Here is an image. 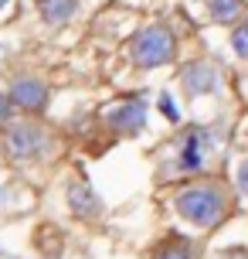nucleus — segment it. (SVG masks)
<instances>
[{
    "mask_svg": "<svg viewBox=\"0 0 248 259\" xmlns=\"http://www.w3.org/2000/svg\"><path fill=\"white\" fill-rule=\"evenodd\" d=\"M11 99L17 106H24V109H41L44 99H48V89L41 85L38 78H17L11 85Z\"/></svg>",
    "mask_w": 248,
    "mask_h": 259,
    "instance_id": "nucleus-6",
    "label": "nucleus"
},
{
    "mask_svg": "<svg viewBox=\"0 0 248 259\" xmlns=\"http://www.w3.org/2000/svg\"><path fill=\"white\" fill-rule=\"evenodd\" d=\"M4 119H7V99L0 96V123H4Z\"/></svg>",
    "mask_w": 248,
    "mask_h": 259,
    "instance_id": "nucleus-15",
    "label": "nucleus"
},
{
    "mask_svg": "<svg viewBox=\"0 0 248 259\" xmlns=\"http://www.w3.org/2000/svg\"><path fill=\"white\" fill-rule=\"evenodd\" d=\"M133 62L136 65H167L173 58V38H170L167 27H143L136 38H133Z\"/></svg>",
    "mask_w": 248,
    "mask_h": 259,
    "instance_id": "nucleus-2",
    "label": "nucleus"
},
{
    "mask_svg": "<svg viewBox=\"0 0 248 259\" xmlns=\"http://www.w3.org/2000/svg\"><path fill=\"white\" fill-rule=\"evenodd\" d=\"M204 143H208V133H201V130H191V133H187L183 150H180V167L183 170L201 167V160H204Z\"/></svg>",
    "mask_w": 248,
    "mask_h": 259,
    "instance_id": "nucleus-8",
    "label": "nucleus"
},
{
    "mask_svg": "<svg viewBox=\"0 0 248 259\" xmlns=\"http://www.w3.org/2000/svg\"><path fill=\"white\" fill-rule=\"evenodd\" d=\"M224 208H228V201H224L221 188H214V184H194V188L177 194V211L187 222L204 225V229L224 219Z\"/></svg>",
    "mask_w": 248,
    "mask_h": 259,
    "instance_id": "nucleus-1",
    "label": "nucleus"
},
{
    "mask_svg": "<svg viewBox=\"0 0 248 259\" xmlns=\"http://www.w3.org/2000/svg\"><path fill=\"white\" fill-rule=\"evenodd\" d=\"M157 259H191V246L180 242V239H173V242H163L157 249Z\"/></svg>",
    "mask_w": 248,
    "mask_h": 259,
    "instance_id": "nucleus-11",
    "label": "nucleus"
},
{
    "mask_svg": "<svg viewBox=\"0 0 248 259\" xmlns=\"http://www.w3.org/2000/svg\"><path fill=\"white\" fill-rule=\"evenodd\" d=\"M4 4H7V0H0V7H4Z\"/></svg>",
    "mask_w": 248,
    "mask_h": 259,
    "instance_id": "nucleus-16",
    "label": "nucleus"
},
{
    "mask_svg": "<svg viewBox=\"0 0 248 259\" xmlns=\"http://www.w3.org/2000/svg\"><path fill=\"white\" fill-rule=\"evenodd\" d=\"M68 205H72V211L82 215V219H95V215H99V198L92 194V188L85 181L68 188Z\"/></svg>",
    "mask_w": 248,
    "mask_h": 259,
    "instance_id": "nucleus-7",
    "label": "nucleus"
},
{
    "mask_svg": "<svg viewBox=\"0 0 248 259\" xmlns=\"http://www.w3.org/2000/svg\"><path fill=\"white\" fill-rule=\"evenodd\" d=\"M105 123L116 130V133H140L146 123V106L140 99H133V103H122L119 109L112 113H105Z\"/></svg>",
    "mask_w": 248,
    "mask_h": 259,
    "instance_id": "nucleus-4",
    "label": "nucleus"
},
{
    "mask_svg": "<svg viewBox=\"0 0 248 259\" xmlns=\"http://www.w3.org/2000/svg\"><path fill=\"white\" fill-rule=\"evenodd\" d=\"M231 45H235V52H238V55H245V58H248V21H245V24H241V27L235 31Z\"/></svg>",
    "mask_w": 248,
    "mask_h": 259,
    "instance_id": "nucleus-12",
    "label": "nucleus"
},
{
    "mask_svg": "<svg viewBox=\"0 0 248 259\" xmlns=\"http://www.w3.org/2000/svg\"><path fill=\"white\" fill-rule=\"evenodd\" d=\"M160 109H163V116H167V119H177V106L170 103V96H160Z\"/></svg>",
    "mask_w": 248,
    "mask_h": 259,
    "instance_id": "nucleus-13",
    "label": "nucleus"
},
{
    "mask_svg": "<svg viewBox=\"0 0 248 259\" xmlns=\"http://www.w3.org/2000/svg\"><path fill=\"white\" fill-rule=\"evenodd\" d=\"M180 85L187 89V96H204V92H211L218 85V72H214L211 65L197 62V65H191V68H183Z\"/></svg>",
    "mask_w": 248,
    "mask_h": 259,
    "instance_id": "nucleus-5",
    "label": "nucleus"
},
{
    "mask_svg": "<svg viewBox=\"0 0 248 259\" xmlns=\"http://www.w3.org/2000/svg\"><path fill=\"white\" fill-rule=\"evenodd\" d=\"M38 7H41V17H44L48 24H61V21L72 17L75 0H38Z\"/></svg>",
    "mask_w": 248,
    "mask_h": 259,
    "instance_id": "nucleus-9",
    "label": "nucleus"
},
{
    "mask_svg": "<svg viewBox=\"0 0 248 259\" xmlns=\"http://www.w3.org/2000/svg\"><path fill=\"white\" fill-rule=\"evenodd\" d=\"M238 178H241V188H245V191H248V160H245V164H241V174H238Z\"/></svg>",
    "mask_w": 248,
    "mask_h": 259,
    "instance_id": "nucleus-14",
    "label": "nucleus"
},
{
    "mask_svg": "<svg viewBox=\"0 0 248 259\" xmlns=\"http://www.w3.org/2000/svg\"><path fill=\"white\" fill-rule=\"evenodd\" d=\"M4 150H7L14 160L34 157V154L44 150V133H41L34 123H17V126L7 130V137H4Z\"/></svg>",
    "mask_w": 248,
    "mask_h": 259,
    "instance_id": "nucleus-3",
    "label": "nucleus"
},
{
    "mask_svg": "<svg viewBox=\"0 0 248 259\" xmlns=\"http://www.w3.org/2000/svg\"><path fill=\"white\" fill-rule=\"evenodd\" d=\"M208 7H211L214 21L228 24V21H235L238 14H241V0H208Z\"/></svg>",
    "mask_w": 248,
    "mask_h": 259,
    "instance_id": "nucleus-10",
    "label": "nucleus"
}]
</instances>
